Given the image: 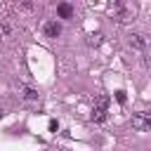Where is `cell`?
Wrapping results in <instances>:
<instances>
[{"instance_id":"obj_1","label":"cell","mask_w":151,"mask_h":151,"mask_svg":"<svg viewBox=\"0 0 151 151\" xmlns=\"http://www.w3.org/2000/svg\"><path fill=\"white\" fill-rule=\"evenodd\" d=\"M106 113H109V97L101 94L94 99V106H92V123H104L106 120Z\"/></svg>"},{"instance_id":"obj_2","label":"cell","mask_w":151,"mask_h":151,"mask_svg":"<svg viewBox=\"0 0 151 151\" xmlns=\"http://www.w3.org/2000/svg\"><path fill=\"white\" fill-rule=\"evenodd\" d=\"M132 127H134L137 132L151 130V113H149V111H137V113H132Z\"/></svg>"},{"instance_id":"obj_3","label":"cell","mask_w":151,"mask_h":151,"mask_svg":"<svg viewBox=\"0 0 151 151\" xmlns=\"http://www.w3.org/2000/svg\"><path fill=\"white\" fill-rule=\"evenodd\" d=\"M45 35H47V38L61 35V24H59V21H47V24H45Z\"/></svg>"},{"instance_id":"obj_4","label":"cell","mask_w":151,"mask_h":151,"mask_svg":"<svg viewBox=\"0 0 151 151\" xmlns=\"http://www.w3.org/2000/svg\"><path fill=\"white\" fill-rule=\"evenodd\" d=\"M57 14H59L61 19H71V17H73V7H71L68 2H59V5H57Z\"/></svg>"},{"instance_id":"obj_5","label":"cell","mask_w":151,"mask_h":151,"mask_svg":"<svg viewBox=\"0 0 151 151\" xmlns=\"http://www.w3.org/2000/svg\"><path fill=\"white\" fill-rule=\"evenodd\" d=\"M19 92H21V97H24L26 101H33V99H38V92H35L33 87H28V85H19Z\"/></svg>"},{"instance_id":"obj_6","label":"cell","mask_w":151,"mask_h":151,"mask_svg":"<svg viewBox=\"0 0 151 151\" xmlns=\"http://www.w3.org/2000/svg\"><path fill=\"white\" fill-rule=\"evenodd\" d=\"M130 47H134V50H144V47H146V40H144L139 33H132V35H130Z\"/></svg>"},{"instance_id":"obj_7","label":"cell","mask_w":151,"mask_h":151,"mask_svg":"<svg viewBox=\"0 0 151 151\" xmlns=\"http://www.w3.org/2000/svg\"><path fill=\"white\" fill-rule=\"evenodd\" d=\"M116 101H118V104H125V101H127V94H125V90H118V92H116Z\"/></svg>"},{"instance_id":"obj_8","label":"cell","mask_w":151,"mask_h":151,"mask_svg":"<svg viewBox=\"0 0 151 151\" xmlns=\"http://www.w3.org/2000/svg\"><path fill=\"white\" fill-rule=\"evenodd\" d=\"M9 31H12V28H9V24H5V21H2V24H0V35H5V38H7V35H9Z\"/></svg>"},{"instance_id":"obj_9","label":"cell","mask_w":151,"mask_h":151,"mask_svg":"<svg viewBox=\"0 0 151 151\" xmlns=\"http://www.w3.org/2000/svg\"><path fill=\"white\" fill-rule=\"evenodd\" d=\"M87 42H90V45H99V42H101V35H90Z\"/></svg>"},{"instance_id":"obj_10","label":"cell","mask_w":151,"mask_h":151,"mask_svg":"<svg viewBox=\"0 0 151 151\" xmlns=\"http://www.w3.org/2000/svg\"><path fill=\"white\" fill-rule=\"evenodd\" d=\"M47 127H50V132H57V130H59V123H57V120H50Z\"/></svg>"}]
</instances>
